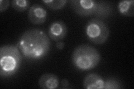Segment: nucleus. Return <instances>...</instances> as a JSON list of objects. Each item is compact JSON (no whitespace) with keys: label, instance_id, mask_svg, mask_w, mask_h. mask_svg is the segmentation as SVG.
<instances>
[{"label":"nucleus","instance_id":"obj_1","mask_svg":"<svg viewBox=\"0 0 134 89\" xmlns=\"http://www.w3.org/2000/svg\"><path fill=\"white\" fill-rule=\"evenodd\" d=\"M16 46L25 58L35 60L44 57L48 54L51 42L44 31L33 28L23 33Z\"/></svg>","mask_w":134,"mask_h":89},{"label":"nucleus","instance_id":"obj_2","mask_svg":"<svg viewBox=\"0 0 134 89\" xmlns=\"http://www.w3.org/2000/svg\"><path fill=\"white\" fill-rule=\"evenodd\" d=\"M17 46L8 45L0 48V75L8 78L15 75L20 68L22 56Z\"/></svg>","mask_w":134,"mask_h":89},{"label":"nucleus","instance_id":"obj_3","mask_svg":"<svg viewBox=\"0 0 134 89\" xmlns=\"http://www.w3.org/2000/svg\"><path fill=\"white\" fill-rule=\"evenodd\" d=\"M72 62L78 69L85 71L94 69L100 60V55L93 47L88 45H81L74 50Z\"/></svg>","mask_w":134,"mask_h":89},{"label":"nucleus","instance_id":"obj_4","mask_svg":"<svg viewBox=\"0 0 134 89\" xmlns=\"http://www.w3.org/2000/svg\"><path fill=\"white\" fill-rule=\"evenodd\" d=\"M70 3L75 13L82 16L95 15L101 17H106L111 14L112 11L111 5L104 1L73 0Z\"/></svg>","mask_w":134,"mask_h":89},{"label":"nucleus","instance_id":"obj_5","mask_svg":"<svg viewBox=\"0 0 134 89\" xmlns=\"http://www.w3.org/2000/svg\"><path fill=\"white\" fill-rule=\"evenodd\" d=\"M86 32L88 40L96 44H103L108 39L110 29L103 21L92 19L86 26Z\"/></svg>","mask_w":134,"mask_h":89},{"label":"nucleus","instance_id":"obj_6","mask_svg":"<svg viewBox=\"0 0 134 89\" xmlns=\"http://www.w3.org/2000/svg\"><path fill=\"white\" fill-rule=\"evenodd\" d=\"M66 25L62 21H55L51 23L48 29V35L52 40L59 41L64 39L67 34Z\"/></svg>","mask_w":134,"mask_h":89},{"label":"nucleus","instance_id":"obj_7","mask_svg":"<svg viewBox=\"0 0 134 89\" xmlns=\"http://www.w3.org/2000/svg\"><path fill=\"white\" fill-rule=\"evenodd\" d=\"M48 14L43 7L37 3L34 4L30 8L28 12V19L30 22L35 25L44 23L47 19Z\"/></svg>","mask_w":134,"mask_h":89},{"label":"nucleus","instance_id":"obj_8","mask_svg":"<svg viewBox=\"0 0 134 89\" xmlns=\"http://www.w3.org/2000/svg\"><path fill=\"white\" fill-rule=\"evenodd\" d=\"M104 80L97 74H88L83 80V87L86 89H102L104 87Z\"/></svg>","mask_w":134,"mask_h":89},{"label":"nucleus","instance_id":"obj_9","mask_svg":"<svg viewBox=\"0 0 134 89\" xmlns=\"http://www.w3.org/2000/svg\"><path fill=\"white\" fill-rule=\"evenodd\" d=\"M59 85V80L53 74H43L39 79V86L43 89H55Z\"/></svg>","mask_w":134,"mask_h":89},{"label":"nucleus","instance_id":"obj_10","mask_svg":"<svg viewBox=\"0 0 134 89\" xmlns=\"http://www.w3.org/2000/svg\"><path fill=\"white\" fill-rule=\"evenodd\" d=\"M118 10L120 13L125 16L132 17L134 15L133 0H124L119 2Z\"/></svg>","mask_w":134,"mask_h":89},{"label":"nucleus","instance_id":"obj_11","mask_svg":"<svg viewBox=\"0 0 134 89\" xmlns=\"http://www.w3.org/2000/svg\"><path fill=\"white\" fill-rule=\"evenodd\" d=\"M43 2L49 8L54 10H61L67 2L66 0H43Z\"/></svg>","mask_w":134,"mask_h":89},{"label":"nucleus","instance_id":"obj_12","mask_svg":"<svg viewBox=\"0 0 134 89\" xmlns=\"http://www.w3.org/2000/svg\"><path fill=\"white\" fill-rule=\"evenodd\" d=\"M30 2L27 0H13L11 1V5L14 9L18 12H24L28 9Z\"/></svg>","mask_w":134,"mask_h":89},{"label":"nucleus","instance_id":"obj_13","mask_svg":"<svg viewBox=\"0 0 134 89\" xmlns=\"http://www.w3.org/2000/svg\"><path fill=\"white\" fill-rule=\"evenodd\" d=\"M121 87V83L115 78H109L104 80V89H119Z\"/></svg>","mask_w":134,"mask_h":89},{"label":"nucleus","instance_id":"obj_14","mask_svg":"<svg viewBox=\"0 0 134 89\" xmlns=\"http://www.w3.org/2000/svg\"><path fill=\"white\" fill-rule=\"evenodd\" d=\"M10 6V1L8 0H1L0 1V12L6 11Z\"/></svg>","mask_w":134,"mask_h":89},{"label":"nucleus","instance_id":"obj_15","mask_svg":"<svg viewBox=\"0 0 134 89\" xmlns=\"http://www.w3.org/2000/svg\"><path fill=\"white\" fill-rule=\"evenodd\" d=\"M60 85H61V86L62 88H68V86H69V82L68 80L63 79L60 82Z\"/></svg>","mask_w":134,"mask_h":89},{"label":"nucleus","instance_id":"obj_16","mask_svg":"<svg viewBox=\"0 0 134 89\" xmlns=\"http://www.w3.org/2000/svg\"><path fill=\"white\" fill-rule=\"evenodd\" d=\"M56 46H57V48L59 50H62L64 49V43L62 41H58L57 43L56 44Z\"/></svg>","mask_w":134,"mask_h":89}]
</instances>
